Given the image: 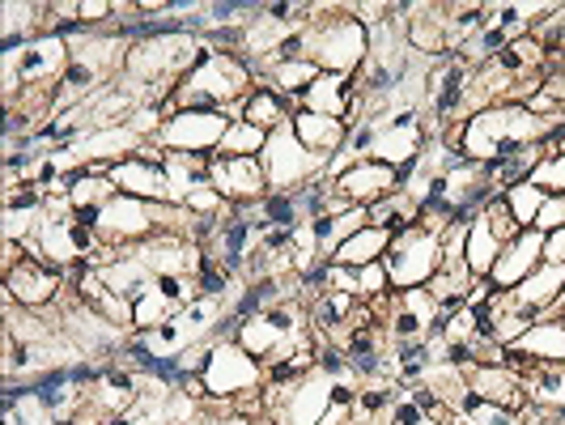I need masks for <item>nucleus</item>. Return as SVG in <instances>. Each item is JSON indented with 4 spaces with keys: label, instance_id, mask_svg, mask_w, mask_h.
<instances>
[{
    "label": "nucleus",
    "instance_id": "obj_13",
    "mask_svg": "<svg viewBox=\"0 0 565 425\" xmlns=\"http://www.w3.org/2000/svg\"><path fill=\"white\" fill-rule=\"evenodd\" d=\"M209 183L226 196V204H255L268 196V174L259 158H217L209 162Z\"/></svg>",
    "mask_w": 565,
    "mask_h": 425
},
{
    "label": "nucleus",
    "instance_id": "obj_32",
    "mask_svg": "<svg viewBox=\"0 0 565 425\" xmlns=\"http://www.w3.org/2000/svg\"><path fill=\"white\" fill-rule=\"evenodd\" d=\"M532 183L544 188L548 196H565V149L557 153H544V162L532 170Z\"/></svg>",
    "mask_w": 565,
    "mask_h": 425
},
{
    "label": "nucleus",
    "instance_id": "obj_9",
    "mask_svg": "<svg viewBox=\"0 0 565 425\" xmlns=\"http://www.w3.org/2000/svg\"><path fill=\"white\" fill-rule=\"evenodd\" d=\"M374 311L379 319L387 323V332L392 340H425L438 332V323H443V302L429 294V289H392L387 298H379L374 302Z\"/></svg>",
    "mask_w": 565,
    "mask_h": 425
},
{
    "label": "nucleus",
    "instance_id": "obj_6",
    "mask_svg": "<svg viewBox=\"0 0 565 425\" xmlns=\"http://www.w3.org/2000/svg\"><path fill=\"white\" fill-rule=\"evenodd\" d=\"M268 383V366L252 358L238 340H213V353H209V366L200 374V387L209 400H243L252 396L255 387Z\"/></svg>",
    "mask_w": 565,
    "mask_h": 425
},
{
    "label": "nucleus",
    "instance_id": "obj_15",
    "mask_svg": "<svg viewBox=\"0 0 565 425\" xmlns=\"http://www.w3.org/2000/svg\"><path fill=\"white\" fill-rule=\"evenodd\" d=\"M332 188H337L349 204H366V209H374L379 200H387L392 192H399V179H396V167L374 162V158H362V162H353V167L344 170Z\"/></svg>",
    "mask_w": 565,
    "mask_h": 425
},
{
    "label": "nucleus",
    "instance_id": "obj_19",
    "mask_svg": "<svg viewBox=\"0 0 565 425\" xmlns=\"http://www.w3.org/2000/svg\"><path fill=\"white\" fill-rule=\"evenodd\" d=\"M353 107H358V89H353V77L344 73H319L315 85L298 98V111H315L328 115V119H353Z\"/></svg>",
    "mask_w": 565,
    "mask_h": 425
},
{
    "label": "nucleus",
    "instance_id": "obj_34",
    "mask_svg": "<svg viewBox=\"0 0 565 425\" xmlns=\"http://www.w3.org/2000/svg\"><path fill=\"white\" fill-rule=\"evenodd\" d=\"M562 226H565V196H548L536 217V230L540 234H553V230H562Z\"/></svg>",
    "mask_w": 565,
    "mask_h": 425
},
{
    "label": "nucleus",
    "instance_id": "obj_27",
    "mask_svg": "<svg viewBox=\"0 0 565 425\" xmlns=\"http://www.w3.org/2000/svg\"><path fill=\"white\" fill-rule=\"evenodd\" d=\"M370 222L383 230H392V234H399V230H408L422 222V204L408 196V192H392V196L379 200V204L370 209Z\"/></svg>",
    "mask_w": 565,
    "mask_h": 425
},
{
    "label": "nucleus",
    "instance_id": "obj_21",
    "mask_svg": "<svg viewBox=\"0 0 565 425\" xmlns=\"http://www.w3.org/2000/svg\"><path fill=\"white\" fill-rule=\"evenodd\" d=\"M519 374H523V387H527L532 408H544V413L565 408V362H532V366H523Z\"/></svg>",
    "mask_w": 565,
    "mask_h": 425
},
{
    "label": "nucleus",
    "instance_id": "obj_36",
    "mask_svg": "<svg viewBox=\"0 0 565 425\" xmlns=\"http://www.w3.org/2000/svg\"><path fill=\"white\" fill-rule=\"evenodd\" d=\"M252 425H277V422H273L268 413H259V417H252Z\"/></svg>",
    "mask_w": 565,
    "mask_h": 425
},
{
    "label": "nucleus",
    "instance_id": "obj_23",
    "mask_svg": "<svg viewBox=\"0 0 565 425\" xmlns=\"http://www.w3.org/2000/svg\"><path fill=\"white\" fill-rule=\"evenodd\" d=\"M502 247H507V243L493 234V226H489V217H484V209H481V213L472 217V226H468V238H463V259H468V268H472L477 281L493 273Z\"/></svg>",
    "mask_w": 565,
    "mask_h": 425
},
{
    "label": "nucleus",
    "instance_id": "obj_8",
    "mask_svg": "<svg viewBox=\"0 0 565 425\" xmlns=\"http://www.w3.org/2000/svg\"><path fill=\"white\" fill-rule=\"evenodd\" d=\"M230 119L226 111H170L167 124L158 128L153 137V149L162 153H192V158H213L222 141L230 132Z\"/></svg>",
    "mask_w": 565,
    "mask_h": 425
},
{
    "label": "nucleus",
    "instance_id": "obj_33",
    "mask_svg": "<svg viewBox=\"0 0 565 425\" xmlns=\"http://www.w3.org/2000/svg\"><path fill=\"white\" fill-rule=\"evenodd\" d=\"M484 217H489V226H493V234H498L502 243H510V238H519V234H523L519 222L510 217V209H507V200L502 196H493L489 204H484Z\"/></svg>",
    "mask_w": 565,
    "mask_h": 425
},
{
    "label": "nucleus",
    "instance_id": "obj_3",
    "mask_svg": "<svg viewBox=\"0 0 565 425\" xmlns=\"http://www.w3.org/2000/svg\"><path fill=\"white\" fill-rule=\"evenodd\" d=\"M302 43L319 73L358 77L370 56V30L362 26V18H353L349 4H319L315 22L302 30Z\"/></svg>",
    "mask_w": 565,
    "mask_h": 425
},
{
    "label": "nucleus",
    "instance_id": "obj_37",
    "mask_svg": "<svg viewBox=\"0 0 565 425\" xmlns=\"http://www.w3.org/2000/svg\"><path fill=\"white\" fill-rule=\"evenodd\" d=\"M557 18H562V52H565V4H562V13H557ZM562 52H557V56H562Z\"/></svg>",
    "mask_w": 565,
    "mask_h": 425
},
{
    "label": "nucleus",
    "instance_id": "obj_18",
    "mask_svg": "<svg viewBox=\"0 0 565 425\" xmlns=\"http://www.w3.org/2000/svg\"><path fill=\"white\" fill-rule=\"evenodd\" d=\"M447 22H451V4H408V47L417 56L447 60Z\"/></svg>",
    "mask_w": 565,
    "mask_h": 425
},
{
    "label": "nucleus",
    "instance_id": "obj_25",
    "mask_svg": "<svg viewBox=\"0 0 565 425\" xmlns=\"http://www.w3.org/2000/svg\"><path fill=\"white\" fill-rule=\"evenodd\" d=\"M243 119H247V124H255V128H264V132H277L281 124H289V119H294V107L285 103L273 85H255L252 98L243 103Z\"/></svg>",
    "mask_w": 565,
    "mask_h": 425
},
{
    "label": "nucleus",
    "instance_id": "obj_28",
    "mask_svg": "<svg viewBox=\"0 0 565 425\" xmlns=\"http://www.w3.org/2000/svg\"><path fill=\"white\" fill-rule=\"evenodd\" d=\"M179 311H183V307H179L170 294H162L158 281H153V289H145L141 298L132 302V332H149V328H158V323L174 319Z\"/></svg>",
    "mask_w": 565,
    "mask_h": 425
},
{
    "label": "nucleus",
    "instance_id": "obj_16",
    "mask_svg": "<svg viewBox=\"0 0 565 425\" xmlns=\"http://www.w3.org/2000/svg\"><path fill=\"white\" fill-rule=\"evenodd\" d=\"M145 145L128 124H115V128H94V132H85L73 141V153H77V162L82 167H115V162H124V158H137Z\"/></svg>",
    "mask_w": 565,
    "mask_h": 425
},
{
    "label": "nucleus",
    "instance_id": "obj_14",
    "mask_svg": "<svg viewBox=\"0 0 565 425\" xmlns=\"http://www.w3.org/2000/svg\"><path fill=\"white\" fill-rule=\"evenodd\" d=\"M540 264H544V234H540V230H523L519 238H510L507 247H502L493 273H489V285H493L498 294L519 289V285L536 273Z\"/></svg>",
    "mask_w": 565,
    "mask_h": 425
},
{
    "label": "nucleus",
    "instance_id": "obj_10",
    "mask_svg": "<svg viewBox=\"0 0 565 425\" xmlns=\"http://www.w3.org/2000/svg\"><path fill=\"white\" fill-rule=\"evenodd\" d=\"M64 285H68V277L60 268H52V264L34 259V255H22V259L4 264V302L22 307V311H43V307L60 302Z\"/></svg>",
    "mask_w": 565,
    "mask_h": 425
},
{
    "label": "nucleus",
    "instance_id": "obj_2",
    "mask_svg": "<svg viewBox=\"0 0 565 425\" xmlns=\"http://www.w3.org/2000/svg\"><path fill=\"white\" fill-rule=\"evenodd\" d=\"M557 119H540L532 115L523 103H493L484 111L468 115L459 128L447 132V141L468 158V162H481V167H493L510 153L527 149V145H540L548 137Z\"/></svg>",
    "mask_w": 565,
    "mask_h": 425
},
{
    "label": "nucleus",
    "instance_id": "obj_26",
    "mask_svg": "<svg viewBox=\"0 0 565 425\" xmlns=\"http://www.w3.org/2000/svg\"><path fill=\"white\" fill-rule=\"evenodd\" d=\"M209 162L213 158H192V153H162V167L170 179V204H183L192 196L200 179H209Z\"/></svg>",
    "mask_w": 565,
    "mask_h": 425
},
{
    "label": "nucleus",
    "instance_id": "obj_1",
    "mask_svg": "<svg viewBox=\"0 0 565 425\" xmlns=\"http://www.w3.org/2000/svg\"><path fill=\"white\" fill-rule=\"evenodd\" d=\"M255 68L238 52H222L209 47L204 56L188 68V77L170 89L167 115L170 111H226L230 119H243V103L255 89Z\"/></svg>",
    "mask_w": 565,
    "mask_h": 425
},
{
    "label": "nucleus",
    "instance_id": "obj_11",
    "mask_svg": "<svg viewBox=\"0 0 565 425\" xmlns=\"http://www.w3.org/2000/svg\"><path fill=\"white\" fill-rule=\"evenodd\" d=\"M107 174H111V183L124 196L170 204V179H167V167H162V149H153V145H145L137 158L115 162Z\"/></svg>",
    "mask_w": 565,
    "mask_h": 425
},
{
    "label": "nucleus",
    "instance_id": "obj_30",
    "mask_svg": "<svg viewBox=\"0 0 565 425\" xmlns=\"http://www.w3.org/2000/svg\"><path fill=\"white\" fill-rule=\"evenodd\" d=\"M264 145H268V132H264V128H255V124H247V119H234L226 132V141H222V149H217V158H259Z\"/></svg>",
    "mask_w": 565,
    "mask_h": 425
},
{
    "label": "nucleus",
    "instance_id": "obj_31",
    "mask_svg": "<svg viewBox=\"0 0 565 425\" xmlns=\"http://www.w3.org/2000/svg\"><path fill=\"white\" fill-rule=\"evenodd\" d=\"M183 209H188L192 217H222L230 204H226V196H222V192L209 183V179H200L196 188H192V196L183 200Z\"/></svg>",
    "mask_w": 565,
    "mask_h": 425
},
{
    "label": "nucleus",
    "instance_id": "obj_17",
    "mask_svg": "<svg viewBox=\"0 0 565 425\" xmlns=\"http://www.w3.org/2000/svg\"><path fill=\"white\" fill-rule=\"evenodd\" d=\"M532 362H565V319H536L514 344H507L510 370H523Z\"/></svg>",
    "mask_w": 565,
    "mask_h": 425
},
{
    "label": "nucleus",
    "instance_id": "obj_29",
    "mask_svg": "<svg viewBox=\"0 0 565 425\" xmlns=\"http://www.w3.org/2000/svg\"><path fill=\"white\" fill-rule=\"evenodd\" d=\"M502 200H507L510 217L519 222V230H536V217H540V209H544V200H548V192H544V188H536L532 179H523V183L507 188V192H502Z\"/></svg>",
    "mask_w": 565,
    "mask_h": 425
},
{
    "label": "nucleus",
    "instance_id": "obj_22",
    "mask_svg": "<svg viewBox=\"0 0 565 425\" xmlns=\"http://www.w3.org/2000/svg\"><path fill=\"white\" fill-rule=\"evenodd\" d=\"M387 247H392V230L366 226L340 243L337 252H332V264H340V268H366V264H379L387 255Z\"/></svg>",
    "mask_w": 565,
    "mask_h": 425
},
{
    "label": "nucleus",
    "instance_id": "obj_5",
    "mask_svg": "<svg viewBox=\"0 0 565 425\" xmlns=\"http://www.w3.org/2000/svg\"><path fill=\"white\" fill-rule=\"evenodd\" d=\"M259 167L268 174V192H302L319 179H328V158H319L298 141L294 124H281L277 132H268Z\"/></svg>",
    "mask_w": 565,
    "mask_h": 425
},
{
    "label": "nucleus",
    "instance_id": "obj_4",
    "mask_svg": "<svg viewBox=\"0 0 565 425\" xmlns=\"http://www.w3.org/2000/svg\"><path fill=\"white\" fill-rule=\"evenodd\" d=\"M73 64V47L68 39L60 34H39L30 43H18V47H4L0 52V68H4V103H18V89L30 94H52L56 98L60 77L68 73Z\"/></svg>",
    "mask_w": 565,
    "mask_h": 425
},
{
    "label": "nucleus",
    "instance_id": "obj_7",
    "mask_svg": "<svg viewBox=\"0 0 565 425\" xmlns=\"http://www.w3.org/2000/svg\"><path fill=\"white\" fill-rule=\"evenodd\" d=\"M383 264H387L392 289H422V285H429V277L443 264V230H429L417 222V226L392 234V247L383 255Z\"/></svg>",
    "mask_w": 565,
    "mask_h": 425
},
{
    "label": "nucleus",
    "instance_id": "obj_35",
    "mask_svg": "<svg viewBox=\"0 0 565 425\" xmlns=\"http://www.w3.org/2000/svg\"><path fill=\"white\" fill-rule=\"evenodd\" d=\"M544 264H565V226L544 234Z\"/></svg>",
    "mask_w": 565,
    "mask_h": 425
},
{
    "label": "nucleus",
    "instance_id": "obj_20",
    "mask_svg": "<svg viewBox=\"0 0 565 425\" xmlns=\"http://www.w3.org/2000/svg\"><path fill=\"white\" fill-rule=\"evenodd\" d=\"M289 124H294L298 141L307 145L311 153H319V158H328V162L349 145V124H344V119H328V115H315V111H294Z\"/></svg>",
    "mask_w": 565,
    "mask_h": 425
},
{
    "label": "nucleus",
    "instance_id": "obj_12",
    "mask_svg": "<svg viewBox=\"0 0 565 425\" xmlns=\"http://www.w3.org/2000/svg\"><path fill=\"white\" fill-rule=\"evenodd\" d=\"M463 383H468L472 396L489 400V404L507 408L514 417L532 404V400H527V387H523V374L510 366H498V362H472V366H463Z\"/></svg>",
    "mask_w": 565,
    "mask_h": 425
},
{
    "label": "nucleus",
    "instance_id": "obj_24",
    "mask_svg": "<svg viewBox=\"0 0 565 425\" xmlns=\"http://www.w3.org/2000/svg\"><path fill=\"white\" fill-rule=\"evenodd\" d=\"M315 77H319V68H315L311 60H281V64H273V68L259 77V85H273L285 103L298 111V98L311 89Z\"/></svg>",
    "mask_w": 565,
    "mask_h": 425
}]
</instances>
